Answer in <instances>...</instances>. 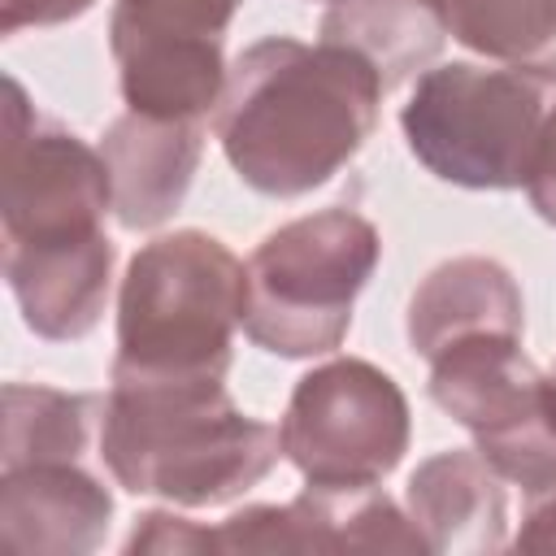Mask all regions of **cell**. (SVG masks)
<instances>
[{
	"mask_svg": "<svg viewBox=\"0 0 556 556\" xmlns=\"http://www.w3.org/2000/svg\"><path fill=\"white\" fill-rule=\"evenodd\" d=\"M321 4H339V0H321Z\"/></svg>",
	"mask_w": 556,
	"mask_h": 556,
	"instance_id": "25",
	"label": "cell"
},
{
	"mask_svg": "<svg viewBox=\"0 0 556 556\" xmlns=\"http://www.w3.org/2000/svg\"><path fill=\"white\" fill-rule=\"evenodd\" d=\"M126 556H139V552H156V556H208L217 552V526H204V521H191L174 508H152L143 517H135V530L130 539L122 543Z\"/></svg>",
	"mask_w": 556,
	"mask_h": 556,
	"instance_id": "19",
	"label": "cell"
},
{
	"mask_svg": "<svg viewBox=\"0 0 556 556\" xmlns=\"http://www.w3.org/2000/svg\"><path fill=\"white\" fill-rule=\"evenodd\" d=\"M382 261V235L356 208H317L269 230L248 256L243 334L274 356H334Z\"/></svg>",
	"mask_w": 556,
	"mask_h": 556,
	"instance_id": "5",
	"label": "cell"
},
{
	"mask_svg": "<svg viewBox=\"0 0 556 556\" xmlns=\"http://www.w3.org/2000/svg\"><path fill=\"white\" fill-rule=\"evenodd\" d=\"M321 39L361 52L391 87L434 61L447 26L421 0H339L321 17Z\"/></svg>",
	"mask_w": 556,
	"mask_h": 556,
	"instance_id": "16",
	"label": "cell"
},
{
	"mask_svg": "<svg viewBox=\"0 0 556 556\" xmlns=\"http://www.w3.org/2000/svg\"><path fill=\"white\" fill-rule=\"evenodd\" d=\"M96 0H0V26L4 35H17L26 26H61L91 9Z\"/></svg>",
	"mask_w": 556,
	"mask_h": 556,
	"instance_id": "22",
	"label": "cell"
},
{
	"mask_svg": "<svg viewBox=\"0 0 556 556\" xmlns=\"http://www.w3.org/2000/svg\"><path fill=\"white\" fill-rule=\"evenodd\" d=\"M282 460L308 486H378L408 452L413 417L400 382L361 356L308 369L278 421Z\"/></svg>",
	"mask_w": 556,
	"mask_h": 556,
	"instance_id": "6",
	"label": "cell"
},
{
	"mask_svg": "<svg viewBox=\"0 0 556 556\" xmlns=\"http://www.w3.org/2000/svg\"><path fill=\"white\" fill-rule=\"evenodd\" d=\"M243 0H113L109 52L130 113L208 122L226 91V30Z\"/></svg>",
	"mask_w": 556,
	"mask_h": 556,
	"instance_id": "8",
	"label": "cell"
},
{
	"mask_svg": "<svg viewBox=\"0 0 556 556\" xmlns=\"http://www.w3.org/2000/svg\"><path fill=\"white\" fill-rule=\"evenodd\" d=\"M543 404H547V421H552V430H556V369L543 374Z\"/></svg>",
	"mask_w": 556,
	"mask_h": 556,
	"instance_id": "23",
	"label": "cell"
},
{
	"mask_svg": "<svg viewBox=\"0 0 556 556\" xmlns=\"http://www.w3.org/2000/svg\"><path fill=\"white\" fill-rule=\"evenodd\" d=\"M113 239L83 235L56 243H4V282L22 326L48 343H74L104 317L113 291Z\"/></svg>",
	"mask_w": 556,
	"mask_h": 556,
	"instance_id": "11",
	"label": "cell"
},
{
	"mask_svg": "<svg viewBox=\"0 0 556 556\" xmlns=\"http://www.w3.org/2000/svg\"><path fill=\"white\" fill-rule=\"evenodd\" d=\"M4 243H56L100 235L104 217L113 213V182L100 148L56 122H43L17 78H4Z\"/></svg>",
	"mask_w": 556,
	"mask_h": 556,
	"instance_id": "9",
	"label": "cell"
},
{
	"mask_svg": "<svg viewBox=\"0 0 556 556\" xmlns=\"http://www.w3.org/2000/svg\"><path fill=\"white\" fill-rule=\"evenodd\" d=\"M404 508L426 539V552L482 556L513 543L504 478L478 447H447L426 456L404 486Z\"/></svg>",
	"mask_w": 556,
	"mask_h": 556,
	"instance_id": "14",
	"label": "cell"
},
{
	"mask_svg": "<svg viewBox=\"0 0 556 556\" xmlns=\"http://www.w3.org/2000/svg\"><path fill=\"white\" fill-rule=\"evenodd\" d=\"M421 4H426V9H434V13H439V17H443V9H447V4H452V0H421Z\"/></svg>",
	"mask_w": 556,
	"mask_h": 556,
	"instance_id": "24",
	"label": "cell"
},
{
	"mask_svg": "<svg viewBox=\"0 0 556 556\" xmlns=\"http://www.w3.org/2000/svg\"><path fill=\"white\" fill-rule=\"evenodd\" d=\"M443 26L482 61L556 78V0H452Z\"/></svg>",
	"mask_w": 556,
	"mask_h": 556,
	"instance_id": "18",
	"label": "cell"
},
{
	"mask_svg": "<svg viewBox=\"0 0 556 556\" xmlns=\"http://www.w3.org/2000/svg\"><path fill=\"white\" fill-rule=\"evenodd\" d=\"M552 83V74L495 61L430 65L400 109L404 143L439 182L465 191L526 187Z\"/></svg>",
	"mask_w": 556,
	"mask_h": 556,
	"instance_id": "4",
	"label": "cell"
},
{
	"mask_svg": "<svg viewBox=\"0 0 556 556\" xmlns=\"http://www.w3.org/2000/svg\"><path fill=\"white\" fill-rule=\"evenodd\" d=\"M404 334L421 361L465 334H526L521 287L495 256H447L413 287Z\"/></svg>",
	"mask_w": 556,
	"mask_h": 556,
	"instance_id": "15",
	"label": "cell"
},
{
	"mask_svg": "<svg viewBox=\"0 0 556 556\" xmlns=\"http://www.w3.org/2000/svg\"><path fill=\"white\" fill-rule=\"evenodd\" d=\"M513 552H556V482L526 495V513L513 530Z\"/></svg>",
	"mask_w": 556,
	"mask_h": 556,
	"instance_id": "21",
	"label": "cell"
},
{
	"mask_svg": "<svg viewBox=\"0 0 556 556\" xmlns=\"http://www.w3.org/2000/svg\"><path fill=\"white\" fill-rule=\"evenodd\" d=\"M526 195L534 213L556 226V104L547 109V122H543V135H539V148L526 174Z\"/></svg>",
	"mask_w": 556,
	"mask_h": 556,
	"instance_id": "20",
	"label": "cell"
},
{
	"mask_svg": "<svg viewBox=\"0 0 556 556\" xmlns=\"http://www.w3.org/2000/svg\"><path fill=\"white\" fill-rule=\"evenodd\" d=\"M426 365L430 400L473 434V447L504 482L526 495L556 482L543 369L521 352V334H465Z\"/></svg>",
	"mask_w": 556,
	"mask_h": 556,
	"instance_id": "7",
	"label": "cell"
},
{
	"mask_svg": "<svg viewBox=\"0 0 556 556\" xmlns=\"http://www.w3.org/2000/svg\"><path fill=\"white\" fill-rule=\"evenodd\" d=\"M248 265L208 230L152 235L117 287L113 374L226 378L243 330Z\"/></svg>",
	"mask_w": 556,
	"mask_h": 556,
	"instance_id": "3",
	"label": "cell"
},
{
	"mask_svg": "<svg viewBox=\"0 0 556 556\" xmlns=\"http://www.w3.org/2000/svg\"><path fill=\"white\" fill-rule=\"evenodd\" d=\"M382 74L352 48L269 35L226 74L213 135L243 187L295 200L326 187L374 135Z\"/></svg>",
	"mask_w": 556,
	"mask_h": 556,
	"instance_id": "1",
	"label": "cell"
},
{
	"mask_svg": "<svg viewBox=\"0 0 556 556\" xmlns=\"http://www.w3.org/2000/svg\"><path fill=\"white\" fill-rule=\"evenodd\" d=\"M96 395H74L43 382H4V434L0 469L35 460H78L91 439Z\"/></svg>",
	"mask_w": 556,
	"mask_h": 556,
	"instance_id": "17",
	"label": "cell"
},
{
	"mask_svg": "<svg viewBox=\"0 0 556 556\" xmlns=\"http://www.w3.org/2000/svg\"><path fill=\"white\" fill-rule=\"evenodd\" d=\"M113 521L109 486L78 460L0 469V543L22 556H87Z\"/></svg>",
	"mask_w": 556,
	"mask_h": 556,
	"instance_id": "12",
	"label": "cell"
},
{
	"mask_svg": "<svg viewBox=\"0 0 556 556\" xmlns=\"http://www.w3.org/2000/svg\"><path fill=\"white\" fill-rule=\"evenodd\" d=\"M100 456L130 495L174 508H217L252 491L278 460V426L248 417L226 378L109 374Z\"/></svg>",
	"mask_w": 556,
	"mask_h": 556,
	"instance_id": "2",
	"label": "cell"
},
{
	"mask_svg": "<svg viewBox=\"0 0 556 556\" xmlns=\"http://www.w3.org/2000/svg\"><path fill=\"white\" fill-rule=\"evenodd\" d=\"M100 156L113 182V217L126 230H156L182 208L195 182L204 156V122L148 117L126 109L109 122Z\"/></svg>",
	"mask_w": 556,
	"mask_h": 556,
	"instance_id": "13",
	"label": "cell"
},
{
	"mask_svg": "<svg viewBox=\"0 0 556 556\" xmlns=\"http://www.w3.org/2000/svg\"><path fill=\"white\" fill-rule=\"evenodd\" d=\"M222 552H426L408 508L378 486H304L287 504H248L217 521Z\"/></svg>",
	"mask_w": 556,
	"mask_h": 556,
	"instance_id": "10",
	"label": "cell"
}]
</instances>
